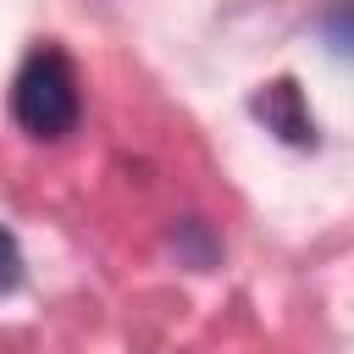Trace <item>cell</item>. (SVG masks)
Listing matches in <instances>:
<instances>
[{
	"mask_svg": "<svg viewBox=\"0 0 354 354\" xmlns=\"http://www.w3.org/2000/svg\"><path fill=\"white\" fill-rule=\"evenodd\" d=\"M77 72L61 50H33L11 83V111L17 122L33 133V138H61L72 122H77Z\"/></svg>",
	"mask_w": 354,
	"mask_h": 354,
	"instance_id": "obj_1",
	"label": "cell"
},
{
	"mask_svg": "<svg viewBox=\"0 0 354 354\" xmlns=\"http://www.w3.org/2000/svg\"><path fill=\"white\" fill-rule=\"evenodd\" d=\"M321 39L332 44V55L354 61V0H337L321 11Z\"/></svg>",
	"mask_w": 354,
	"mask_h": 354,
	"instance_id": "obj_3",
	"label": "cell"
},
{
	"mask_svg": "<svg viewBox=\"0 0 354 354\" xmlns=\"http://www.w3.org/2000/svg\"><path fill=\"white\" fill-rule=\"evenodd\" d=\"M171 243H177V254H188L199 271H205V266H216V238L205 232V221H183Z\"/></svg>",
	"mask_w": 354,
	"mask_h": 354,
	"instance_id": "obj_4",
	"label": "cell"
},
{
	"mask_svg": "<svg viewBox=\"0 0 354 354\" xmlns=\"http://www.w3.org/2000/svg\"><path fill=\"white\" fill-rule=\"evenodd\" d=\"M254 116H260L277 138H288V144H315V122H310V105H304V94H299L293 77L266 83V94L254 100Z\"/></svg>",
	"mask_w": 354,
	"mask_h": 354,
	"instance_id": "obj_2",
	"label": "cell"
},
{
	"mask_svg": "<svg viewBox=\"0 0 354 354\" xmlns=\"http://www.w3.org/2000/svg\"><path fill=\"white\" fill-rule=\"evenodd\" d=\"M17 277H22V249H17V238L0 227V293L17 288Z\"/></svg>",
	"mask_w": 354,
	"mask_h": 354,
	"instance_id": "obj_5",
	"label": "cell"
}]
</instances>
